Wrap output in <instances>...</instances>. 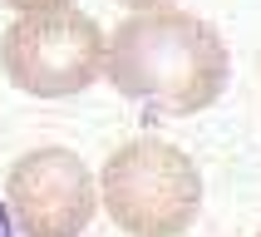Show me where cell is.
I'll list each match as a JSON object with an SVG mask.
<instances>
[{"mask_svg":"<svg viewBox=\"0 0 261 237\" xmlns=\"http://www.w3.org/2000/svg\"><path fill=\"white\" fill-rule=\"evenodd\" d=\"M103 30L74 5L59 10L15 15V25L0 35V64L15 89L35 99H64L99 79L103 69Z\"/></svg>","mask_w":261,"mask_h":237,"instance_id":"3","label":"cell"},{"mask_svg":"<svg viewBox=\"0 0 261 237\" xmlns=\"http://www.w3.org/2000/svg\"><path fill=\"white\" fill-rule=\"evenodd\" d=\"M256 237H261V232H256Z\"/></svg>","mask_w":261,"mask_h":237,"instance_id":"8","label":"cell"},{"mask_svg":"<svg viewBox=\"0 0 261 237\" xmlns=\"http://www.w3.org/2000/svg\"><path fill=\"white\" fill-rule=\"evenodd\" d=\"M0 237H15V222H10V207L0 203Z\"/></svg>","mask_w":261,"mask_h":237,"instance_id":"6","label":"cell"},{"mask_svg":"<svg viewBox=\"0 0 261 237\" xmlns=\"http://www.w3.org/2000/svg\"><path fill=\"white\" fill-rule=\"evenodd\" d=\"M118 5H128V10H153V5H168V0H118Z\"/></svg>","mask_w":261,"mask_h":237,"instance_id":"7","label":"cell"},{"mask_svg":"<svg viewBox=\"0 0 261 237\" xmlns=\"http://www.w3.org/2000/svg\"><path fill=\"white\" fill-rule=\"evenodd\" d=\"M0 5H10L15 15H35V10H59V5H74V0H0Z\"/></svg>","mask_w":261,"mask_h":237,"instance_id":"5","label":"cell"},{"mask_svg":"<svg viewBox=\"0 0 261 237\" xmlns=\"http://www.w3.org/2000/svg\"><path fill=\"white\" fill-rule=\"evenodd\" d=\"M109 84L123 99L158 104L168 114H202L222 99L232 59L207 20L173 5L133 10L103 44Z\"/></svg>","mask_w":261,"mask_h":237,"instance_id":"1","label":"cell"},{"mask_svg":"<svg viewBox=\"0 0 261 237\" xmlns=\"http://www.w3.org/2000/svg\"><path fill=\"white\" fill-rule=\"evenodd\" d=\"M202 207V173L177 144L128 138L103 163V212L128 237H182Z\"/></svg>","mask_w":261,"mask_h":237,"instance_id":"2","label":"cell"},{"mask_svg":"<svg viewBox=\"0 0 261 237\" xmlns=\"http://www.w3.org/2000/svg\"><path fill=\"white\" fill-rule=\"evenodd\" d=\"M5 207L25 237H79L94 222L99 188L69 148H35L5 178Z\"/></svg>","mask_w":261,"mask_h":237,"instance_id":"4","label":"cell"}]
</instances>
